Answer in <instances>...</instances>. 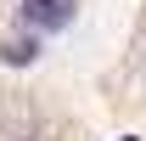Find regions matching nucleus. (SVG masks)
<instances>
[{
  "instance_id": "nucleus-1",
  "label": "nucleus",
  "mask_w": 146,
  "mask_h": 141,
  "mask_svg": "<svg viewBox=\"0 0 146 141\" xmlns=\"http://www.w3.org/2000/svg\"><path fill=\"white\" fill-rule=\"evenodd\" d=\"M11 11H17V28H23V34L51 40V34H68L73 23H79V0H17Z\"/></svg>"
},
{
  "instance_id": "nucleus-2",
  "label": "nucleus",
  "mask_w": 146,
  "mask_h": 141,
  "mask_svg": "<svg viewBox=\"0 0 146 141\" xmlns=\"http://www.w3.org/2000/svg\"><path fill=\"white\" fill-rule=\"evenodd\" d=\"M124 141H135V136H124Z\"/></svg>"
}]
</instances>
